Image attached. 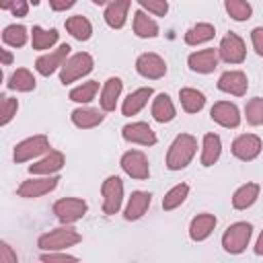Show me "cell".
<instances>
[{
  "label": "cell",
  "instance_id": "4dcf8cb0",
  "mask_svg": "<svg viewBox=\"0 0 263 263\" xmlns=\"http://www.w3.org/2000/svg\"><path fill=\"white\" fill-rule=\"evenodd\" d=\"M179 99H181V105L187 113H197L203 109L205 105V97L203 92L195 90V88H181L179 90Z\"/></svg>",
  "mask_w": 263,
  "mask_h": 263
},
{
  "label": "cell",
  "instance_id": "ba28073f",
  "mask_svg": "<svg viewBox=\"0 0 263 263\" xmlns=\"http://www.w3.org/2000/svg\"><path fill=\"white\" fill-rule=\"evenodd\" d=\"M121 168L132 177V179H148L150 175V166H148V158L144 152L140 150H129L121 156Z\"/></svg>",
  "mask_w": 263,
  "mask_h": 263
},
{
  "label": "cell",
  "instance_id": "4316f807",
  "mask_svg": "<svg viewBox=\"0 0 263 263\" xmlns=\"http://www.w3.org/2000/svg\"><path fill=\"white\" fill-rule=\"evenodd\" d=\"M70 117H72V123L80 129L97 127L103 121V113H99L97 109H74Z\"/></svg>",
  "mask_w": 263,
  "mask_h": 263
},
{
  "label": "cell",
  "instance_id": "5bb4252c",
  "mask_svg": "<svg viewBox=\"0 0 263 263\" xmlns=\"http://www.w3.org/2000/svg\"><path fill=\"white\" fill-rule=\"evenodd\" d=\"M121 136L127 142H136L142 146H154L156 144V134L152 132V127L144 121H136V123H127L121 129Z\"/></svg>",
  "mask_w": 263,
  "mask_h": 263
},
{
  "label": "cell",
  "instance_id": "d6986e66",
  "mask_svg": "<svg viewBox=\"0 0 263 263\" xmlns=\"http://www.w3.org/2000/svg\"><path fill=\"white\" fill-rule=\"evenodd\" d=\"M64 166V154L58 150H49V154L45 158H41L39 162L29 166L31 175H53Z\"/></svg>",
  "mask_w": 263,
  "mask_h": 263
},
{
  "label": "cell",
  "instance_id": "2e32d148",
  "mask_svg": "<svg viewBox=\"0 0 263 263\" xmlns=\"http://www.w3.org/2000/svg\"><path fill=\"white\" fill-rule=\"evenodd\" d=\"M247 76L238 70H230V72H224L218 80V88L228 92V95H234V97H242L247 92Z\"/></svg>",
  "mask_w": 263,
  "mask_h": 263
},
{
  "label": "cell",
  "instance_id": "1f68e13d",
  "mask_svg": "<svg viewBox=\"0 0 263 263\" xmlns=\"http://www.w3.org/2000/svg\"><path fill=\"white\" fill-rule=\"evenodd\" d=\"M58 41V31L55 29H41V27H33V33H31V45L33 49H49L53 43Z\"/></svg>",
  "mask_w": 263,
  "mask_h": 263
},
{
  "label": "cell",
  "instance_id": "9c48e42d",
  "mask_svg": "<svg viewBox=\"0 0 263 263\" xmlns=\"http://www.w3.org/2000/svg\"><path fill=\"white\" fill-rule=\"evenodd\" d=\"M70 49H72V47H70L68 43H62L55 51L37 58V62H35V70H37L41 76H49V74H53L55 68H62V66H64L66 55L70 53Z\"/></svg>",
  "mask_w": 263,
  "mask_h": 263
},
{
  "label": "cell",
  "instance_id": "ab89813d",
  "mask_svg": "<svg viewBox=\"0 0 263 263\" xmlns=\"http://www.w3.org/2000/svg\"><path fill=\"white\" fill-rule=\"evenodd\" d=\"M16 109H18V101H16V99L2 97V119H0V123L6 125V123L16 115Z\"/></svg>",
  "mask_w": 263,
  "mask_h": 263
},
{
  "label": "cell",
  "instance_id": "7a4b0ae2",
  "mask_svg": "<svg viewBox=\"0 0 263 263\" xmlns=\"http://www.w3.org/2000/svg\"><path fill=\"white\" fill-rule=\"evenodd\" d=\"M80 240H82V236H80V232L76 228H72V226H60V228H55V230L39 236L37 245L43 251H60V249H68L72 245H78Z\"/></svg>",
  "mask_w": 263,
  "mask_h": 263
},
{
  "label": "cell",
  "instance_id": "83f0119b",
  "mask_svg": "<svg viewBox=\"0 0 263 263\" xmlns=\"http://www.w3.org/2000/svg\"><path fill=\"white\" fill-rule=\"evenodd\" d=\"M222 152V144L220 138L216 134H205L203 136V150H201V164L203 166H212Z\"/></svg>",
  "mask_w": 263,
  "mask_h": 263
},
{
  "label": "cell",
  "instance_id": "484cf974",
  "mask_svg": "<svg viewBox=\"0 0 263 263\" xmlns=\"http://www.w3.org/2000/svg\"><path fill=\"white\" fill-rule=\"evenodd\" d=\"M66 29L68 33L78 39V41H88L90 35H92V25L88 23V18H84L82 14H76V16H70L66 21Z\"/></svg>",
  "mask_w": 263,
  "mask_h": 263
},
{
  "label": "cell",
  "instance_id": "60d3db41",
  "mask_svg": "<svg viewBox=\"0 0 263 263\" xmlns=\"http://www.w3.org/2000/svg\"><path fill=\"white\" fill-rule=\"evenodd\" d=\"M144 8H148V12L156 14V16H164L166 10H168V4L166 0H138Z\"/></svg>",
  "mask_w": 263,
  "mask_h": 263
},
{
  "label": "cell",
  "instance_id": "d6a6232c",
  "mask_svg": "<svg viewBox=\"0 0 263 263\" xmlns=\"http://www.w3.org/2000/svg\"><path fill=\"white\" fill-rule=\"evenodd\" d=\"M8 88L29 92V90L35 88V76H33L27 68H18V70L10 76V80H8Z\"/></svg>",
  "mask_w": 263,
  "mask_h": 263
},
{
  "label": "cell",
  "instance_id": "f6af8a7d",
  "mask_svg": "<svg viewBox=\"0 0 263 263\" xmlns=\"http://www.w3.org/2000/svg\"><path fill=\"white\" fill-rule=\"evenodd\" d=\"M76 4V0H49V6H51V10H58V12H62V10H68V8H72Z\"/></svg>",
  "mask_w": 263,
  "mask_h": 263
},
{
  "label": "cell",
  "instance_id": "ee69618b",
  "mask_svg": "<svg viewBox=\"0 0 263 263\" xmlns=\"http://www.w3.org/2000/svg\"><path fill=\"white\" fill-rule=\"evenodd\" d=\"M41 261H49V263H53V261H76V257L74 255H66V253H43L41 255Z\"/></svg>",
  "mask_w": 263,
  "mask_h": 263
},
{
  "label": "cell",
  "instance_id": "603a6c76",
  "mask_svg": "<svg viewBox=\"0 0 263 263\" xmlns=\"http://www.w3.org/2000/svg\"><path fill=\"white\" fill-rule=\"evenodd\" d=\"M127 8H129V0H115V2H111L107 6V10H105V23L111 29H121L125 25Z\"/></svg>",
  "mask_w": 263,
  "mask_h": 263
},
{
  "label": "cell",
  "instance_id": "7c38bea8",
  "mask_svg": "<svg viewBox=\"0 0 263 263\" xmlns=\"http://www.w3.org/2000/svg\"><path fill=\"white\" fill-rule=\"evenodd\" d=\"M218 51H220L222 60L228 62V64H240V62L245 60V53H247L245 43H242V39H240L236 33H228V35L222 39Z\"/></svg>",
  "mask_w": 263,
  "mask_h": 263
},
{
  "label": "cell",
  "instance_id": "681fc988",
  "mask_svg": "<svg viewBox=\"0 0 263 263\" xmlns=\"http://www.w3.org/2000/svg\"><path fill=\"white\" fill-rule=\"evenodd\" d=\"M29 2H31L33 6H37V4H39V0H29Z\"/></svg>",
  "mask_w": 263,
  "mask_h": 263
},
{
  "label": "cell",
  "instance_id": "f1b7e54d",
  "mask_svg": "<svg viewBox=\"0 0 263 263\" xmlns=\"http://www.w3.org/2000/svg\"><path fill=\"white\" fill-rule=\"evenodd\" d=\"M134 33L142 39H148V37H156L158 35V25L144 12V10H138L134 14Z\"/></svg>",
  "mask_w": 263,
  "mask_h": 263
},
{
  "label": "cell",
  "instance_id": "ffe728a7",
  "mask_svg": "<svg viewBox=\"0 0 263 263\" xmlns=\"http://www.w3.org/2000/svg\"><path fill=\"white\" fill-rule=\"evenodd\" d=\"M152 201V195L148 191H134L129 201H127V208H125V220H138L146 214L148 205Z\"/></svg>",
  "mask_w": 263,
  "mask_h": 263
},
{
  "label": "cell",
  "instance_id": "f35d334b",
  "mask_svg": "<svg viewBox=\"0 0 263 263\" xmlns=\"http://www.w3.org/2000/svg\"><path fill=\"white\" fill-rule=\"evenodd\" d=\"M29 0H0V6L4 10H10L14 16H25L29 12Z\"/></svg>",
  "mask_w": 263,
  "mask_h": 263
},
{
  "label": "cell",
  "instance_id": "74e56055",
  "mask_svg": "<svg viewBox=\"0 0 263 263\" xmlns=\"http://www.w3.org/2000/svg\"><path fill=\"white\" fill-rule=\"evenodd\" d=\"M247 121L251 125H263V97H255L245 107Z\"/></svg>",
  "mask_w": 263,
  "mask_h": 263
},
{
  "label": "cell",
  "instance_id": "ac0fdd59",
  "mask_svg": "<svg viewBox=\"0 0 263 263\" xmlns=\"http://www.w3.org/2000/svg\"><path fill=\"white\" fill-rule=\"evenodd\" d=\"M214 228H216V216L214 214H199L189 224V236L199 242V240H205Z\"/></svg>",
  "mask_w": 263,
  "mask_h": 263
},
{
  "label": "cell",
  "instance_id": "e575fe53",
  "mask_svg": "<svg viewBox=\"0 0 263 263\" xmlns=\"http://www.w3.org/2000/svg\"><path fill=\"white\" fill-rule=\"evenodd\" d=\"M224 6H226V12L230 14V18L234 21H247L251 18V4L247 0H224Z\"/></svg>",
  "mask_w": 263,
  "mask_h": 263
},
{
  "label": "cell",
  "instance_id": "44dd1931",
  "mask_svg": "<svg viewBox=\"0 0 263 263\" xmlns=\"http://www.w3.org/2000/svg\"><path fill=\"white\" fill-rule=\"evenodd\" d=\"M259 191H261V187L257 183H247V185L238 187L234 191V195H232V208L234 210H247V208H251L257 201Z\"/></svg>",
  "mask_w": 263,
  "mask_h": 263
},
{
  "label": "cell",
  "instance_id": "7dc6e473",
  "mask_svg": "<svg viewBox=\"0 0 263 263\" xmlns=\"http://www.w3.org/2000/svg\"><path fill=\"white\" fill-rule=\"evenodd\" d=\"M255 253L257 255H263V232L259 234V238H257V245H255Z\"/></svg>",
  "mask_w": 263,
  "mask_h": 263
},
{
  "label": "cell",
  "instance_id": "30bf717a",
  "mask_svg": "<svg viewBox=\"0 0 263 263\" xmlns=\"http://www.w3.org/2000/svg\"><path fill=\"white\" fill-rule=\"evenodd\" d=\"M136 70L138 74H142L144 78H150V80H156V78H162L166 74V64L160 55L156 53H142L138 60H136Z\"/></svg>",
  "mask_w": 263,
  "mask_h": 263
},
{
  "label": "cell",
  "instance_id": "7bdbcfd3",
  "mask_svg": "<svg viewBox=\"0 0 263 263\" xmlns=\"http://www.w3.org/2000/svg\"><path fill=\"white\" fill-rule=\"evenodd\" d=\"M0 263H16V253L6 242H0Z\"/></svg>",
  "mask_w": 263,
  "mask_h": 263
},
{
  "label": "cell",
  "instance_id": "8fae6325",
  "mask_svg": "<svg viewBox=\"0 0 263 263\" xmlns=\"http://www.w3.org/2000/svg\"><path fill=\"white\" fill-rule=\"evenodd\" d=\"M58 181L60 177H43V179H29L25 183H21L18 187V195L21 197H27V199H33V197H41L49 191H53L58 187Z\"/></svg>",
  "mask_w": 263,
  "mask_h": 263
},
{
  "label": "cell",
  "instance_id": "c3c4849f",
  "mask_svg": "<svg viewBox=\"0 0 263 263\" xmlns=\"http://www.w3.org/2000/svg\"><path fill=\"white\" fill-rule=\"evenodd\" d=\"M95 4H105V2H109V0H92Z\"/></svg>",
  "mask_w": 263,
  "mask_h": 263
},
{
  "label": "cell",
  "instance_id": "e0dca14e",
  "mask_svg": "<svg viewBox=\"0 0 263 263\" xmlns=\"http://www.w3.org/2000/svg\"><path fill=\"white\" fill-rule=\"evenodd\" d=\"M189 68L193 72H199V74H210L216 70L218 66V51L216 49H201V51H195L189 55L187 60Z\"/></svg>",
  "mask_w": 263,
  "mask_h": 263
},
{
  "label": "cell",
  "instance_id": "3957f363",
  "mask_svg": "<svg viewBox=\"0 0 263 263\" xmlns=\"http://www.w3.org/2000/svg\"><path fill=\"white\" fill-rule=\"evenodd\" d=\"M251 234H253V226L249 222H236L232 226L226 228L224 236H222V247L226 253L230 255H238L247 249L249 240H251Z\"/></svg>",
  "mask_w": 263,
  "mask_h": 263
},
{
  "label": "cell",
  "instance_id": "5b68a950",
  "mask_svg": "<svg viewBox=\"0 0 263 263\" xmlns=\"http://www.w3.org/2000/svg\"><path fill=\"white\" fill-rule=\"evenodd\" d=\"M90 70H92V58L88 53L80 51V53H76V55H72L70 60L64 62L60 80H62V84H70V82L86 76Z\"/></svg>",
  "mask_w": 263,
  "mask_h": 263
},
{
  "label": "cell",
  "instance_id": "8d00e7d4",
  "mask_svg": "<svg viewBox=\"0 0 263 263\" xmlns=\"http://www.w3.org/2000/svg\"><path fill=\"white\" fill-rule=\"evenodd\" d=\"M187 193H189V187H187L185 183L175 185V187L164 195V199H162V208H164L166 212H168V210H175L177 205H181V203L185 201Z\"/></svg>",
  "mask_w": 263,
  "mask_h": 263
},
{
  "label": "cell",
  "instance_id": "6da1fadb",
  "mask_svg": "<svg viewBox=\"0 0 263 263\" xmlns=\"http://www.w3.org/2000/svg\"><path fill=\"white\" fill-rule=\"evenodd\" d=\"M195 150H197V140L193 136H189V134L177 136L166 152V166L171 171L185 168L191 162V158L195 156Z\"/></svg>",
  "mask_w": 263,
  "mask_h": 263
},
{
  "label": "cell",
  "instance_id": "d4e9b609",
  "mask_svg": "<svg viewBox=\"0 0 263 263\" xmlns=\"http://www.w3.org/2000/svg\"><path fill=\"white\" fill-rule=\"evenodd\" d=\"M152 117L158 121V123H168L175 119V107L171 103V97L160 92L154 103H152Z\"/></svg>",
  "mask_w": 263,
  "mask_h": 263
},
{
  "label": "cell",
  "instance_id": "cb8c5ba5",
  "mask_svg": "<svg viewBox=\"0 0 263 263\" xmlns=\"http://www.w3.org/2000/svg\"><path fill=\"white\" fill-rule=\"evenodd\" d=\"M150 97H152V88H150V86H148V88H138V90L129 92V97H127V99L123 101V105H121L123 115H127V117L136 115V113L148 103Z\"/></svg>",
  "mask_w": 263,
  "mask_h": 263
},
{
  "label": "cell",
  "instance_id": "f546056e",
  "mask_svg": "<svg viewBox=\"0 0 263 263\" xmlns=\"http://www.w3.org/2000/svg\"><path fill=\"white\" fill-rule=\"evenodd\" d=\"M214 35H216L214 25H210V23H197L195 27H191L185 33V43L187 45H199V43L210 41Z\"/></svg>",
  "mask_w": 263,
  "mask_h": 263
},
{
  "label": "cell",
  "instance_id": "d590c367",
  "mask_svg": "<svg viewBox=\"0 0 263 263\" xmlns=\"http://www.w3.org/2000/svg\"><path fill=\"white\" fill-rule=\"evenodd\" d=\"M97 90H99V84L95 80H88V82H84V84H80V86L70 90V101H74V103H88V101L95 99Z\"/></svg>",
  "mask_w": 263,
  "mask_h": 263
},
{
  "label": "cell",
  "instance_id": "7402d4cb",
  "mask_svg": "<svg viewBox=\"0 0 263 263\" xmlns=\"http://www.w3.org/2000/svg\"><path fill=\"white\" fill-rule=\"evenodd\" d=\"M121 88H123V82H121V78H109L107 82H105V86H103V90H101V107H103V111H113L115 109V105H117V99H119V95H121Z\"/></svg>",
  "mask_w": 263,
  "mask_h": 263
},
{
  "label": "cell",
  "instance_id": "8992f818",
  "mask_svg": "<svg viewBox=\"0 0 263 263\" xmlns=\"http://www.w3.org/2000/svg\"><path fill=\"white\" fill-rule=\"evenodd\" d=\"M86 210H88L86 201L78 199V197H64V199H58L53 203V214L64 224H72V222L80 220L86 214Z\"/></svg>",
  "mask_w": 263,
  "mask_h": 263
},
{
  "label": "cell",
  "instance_id": "4fadbf2b",
  "mask_svg": "<svg viewBox=\"0 0 263 263\" xmlns=\"http://www.w3.org/2000/svg\"><path fill=\"white\" fill-rule=\"evenodd\" d=\"M261 152V140L253 134H242L232 142V154L240 160H253Z\"/></svg>",
  "mask_w": 263,
  "mask_h": 263
},
{
  "label": "cell",
  "instance_id": "b9f144b4",
  "mask_svg": "<svg viewBox=\"0 0 263 263\" xmlns=\"http://www.w3.org/2000/svg\"><path fill=\"white\" fill-rule=\"evenodd\" d=\"M251 41H253V47L259 55H263V27H257L251 31Z\"/></svg>",
  "mask_w": 263,
  "mask_h": 263
},
{
  "label": "cell",
  "instance_id": "9a60e30c",
  "mask_svg": "<svg viewBox=\"0 0 263 263\" xmlns=\"http://www.w3.org/2000/svg\"><path fill=\"white\" fill-rule=\"evenodd\" d=\"M210 115H212V119H214L216 123H220L222 127H238V123H240V115H238L236 105H232V103H228V101L216 103V105L212 107Z\"/></svg>",
  "mask_w": 263,
  "mask_h": 263
},
{
  "label": "cell",
  "instance_id": "bcb514c9",
  "mask_svg": "<svg viewBox=\"0 0 263 263\" xmlns=\"http://www.w3.org/2000/svg\"><path fill=\"white\" fill-rule=\"evenodd\" d=\"M10 62H12V53H10L8 49H2V64H4V66H8Z\"/></svg>",
  "mask_w": 263,
  "mask_h": 263
},
{
  "label": "cell",
  "instance_id": "836d02e7",
  "mask_svg": "<svg viewBox=\"0 0 263 263\" xmlns=\"http://www.w3.org/2000/svg\"><path fill=\"white\" fill-rule=\"evenodd\" d=\"M2 41L10 47H23L27 43V29L23 25H8L2 33Z\"/></svg>",
  "mask_w": 263,
  "mask_h": 263
},
{
  "label": "cell",
  "instance_id": "52a82bcc",
  "mask_svg": "<svg viewBox=\"0 0 263 263\" xmlns=\"http://www.w3.org/2000/svg\"><path fill=\"white\" fill-rule=\"evenodd\" d=\"M45 150H49V140H47V136L39 134V136L27 138V140H23L14 146V160L16 162H27V160L43 154Z\"/></svg>",
  "mask_w": 263,
  "mask_h": 263
},
{
  "label": "cell",
  "instance_id": "277c9868",
  "mask_svg": "<svg viewBox=\"0 0 263 263\" xmlns=\"http://www.w3.org/2000/svg\"><path fill=\"white\" fill-rule=\"evenodd\" d=\"M101 193H103V212L107 216H113L119 212L121 201H123V183L119 177L111 175L103 181L101 185Z\"/></svg>",
  "mask_w": 263,
  "mask_h": 263
}]
</instances>
